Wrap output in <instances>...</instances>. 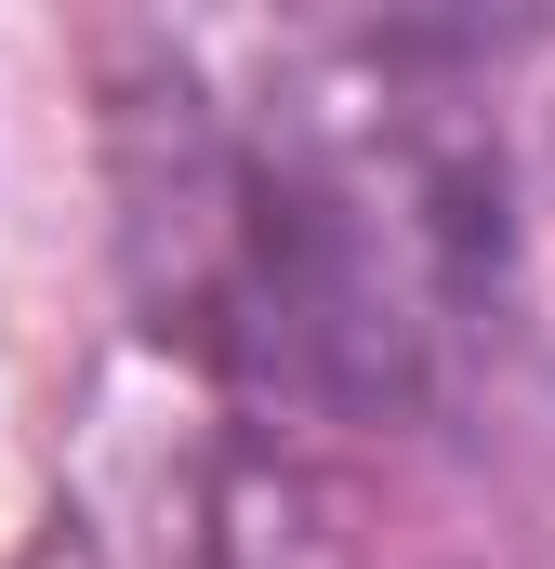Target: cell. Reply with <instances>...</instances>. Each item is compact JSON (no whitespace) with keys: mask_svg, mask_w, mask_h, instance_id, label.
Returning <instances> with one entry per match:
<instances>
[{"mask_svg":"<svg viewBox=\"0 0 555 569\" xmlns=\"http://www.w3.org/2000/svg\"><path fill=\"white\" fill-rule=\"evenodd\" d=\"M463 53L450 27L172 40V93L120 107L145 318L291 411H436L516 291L503 146Z\"/></svg>","mask_w":555,"mask_h":569,"instance_id":"obj_1","label":"cell"}]
</instances>
